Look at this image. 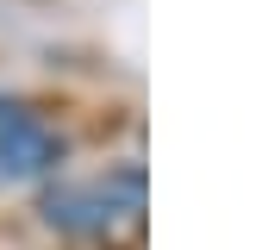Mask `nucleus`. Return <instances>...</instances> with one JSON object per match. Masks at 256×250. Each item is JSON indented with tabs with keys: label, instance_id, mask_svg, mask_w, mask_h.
I'll list each match as a JSON object with an SVG mask.
<instances>
[{
	"label": "nucleus",
	"instance_id": "nucleus-1",
	"mask_svg": "<svg viewBox=\"0 0 256 250\" xmlns=\"http://www.w3.org/2000/svg\"><path fill=\"white\" fill-rule=\"evenodd\" d=\"M138 212H144V169L138 162L94 175V182H62L44 194V219L69 238H112L119 225H138Z\"/></svg>",
	"mask_w": 256,
	"mask_h": 250
},
{
	"label": "nucleus",
	"instance_id": "nucleus-2",
	"mask_svg": "<svg viewBox=\"0 0 256 250\" xmlns=\"http://www.w3.org/2000/svg\"><path fill=\"white\" fill-rule=\"evenodd\" d=\"M62 162V138L44 125V112L25 100H0V175L6 182H32Z\"/></svg>",
	"mask_w": 256,
	"mask_h": 250
}]
</instances>
